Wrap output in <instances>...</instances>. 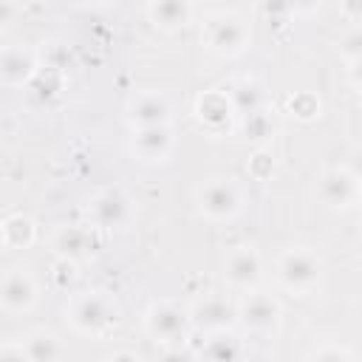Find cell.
<instances>
[{
    "mask_svg": "<svg viewBox=\"0 0 362 362\" xmlns=\"http://www.w3.org/2000/svg\"><path fill=\"white\" fill-rule=\"evenodd\" d=\"M320 272H322V260L311 249H288L277 260V280L283 288L294 294L311 291L320 280Z\"/></svg>",
    "mask_w": 362,
    "mask_h": 362,
    "instance_id": "1",
    "label": "cell"
},
{
    "mask_svg": "<svg viewBox=\"0 0 362 362\" xmlns=\"http://www.w3.org/2000/svg\"><path fill=\"white\" fill-rule=\"evenodd\" d=\"M204 40H206L209 51H215L221 57H235L249 45V28L238 14L221 11L204 23Z\"/></svg>",
    "mask_w": 362,
    "mask_h": 362,
    "instance_id": "2",
    "label": "cell"
},
{
    "mask_svg": "<svg viewBox=\"0 0 362 362\" xmlns=\"http://www.w3.org/2000/svg\"><path fill=\"white\" fill-rule=\"evenodd\" d=\"M68 320L79 334H99L113 322V305L96 291H85L71 300Z\"/></svg>",
    "mask_w": 362,
    "mask_h": 362,
    "instance_id": "3",
    "label": "cell"
},
{
    "mask_svg": "<svg viewBox=\"0 0 362 362\" xmlns=\"http://www.w3.org/2000/svg\"><path fill=\"white\" fill-rule=\"evenodd\" d=\"M189 325V314L173 303H153L144 314V328L156 342H184Z\"/></svg>",
    "mask_w": 362,
    "mask_h": 362,
    "instance_id": "4",
    "label": "cell"
},
{
    "mask_svg": "<svg viewBox=\"0 0 362 362\" xmlns=\"http://www.w3.org/2000/svg\"><path fill=\"white\" fill-rule=\"evenodd\" d=\"M280 317H283V308L280 303L272 297V294H246L240 303H238V322L255 334H272L277 331L280 325Z\"/></svg>",
    "mask_w": 362,
    "mask_h": 362,
    "instance_id": "5",
    "label": "cell"
},
{
    "mask_svg": "<svg viewBox=\"0 0 362 362\" xmlns=\"http://www.w3.org/2000/svg\"><path fill=\"white\" fill-rule=\"evenodd\" d=\"M317 195L331 209H348V206H354L359 201L362 187H359V178L351 170L334 167V170L322 173L320 184H317Z\"/></svg>",
    "mask_w": 362,
    "mask_h": 362,
    "instance_id": "6",
    "label": "cell"
},
{
    "mask_svg": "<svg viewBox=\"0 0 362 362\" xmlns=\"http://www.w3.org/2000/svg\"><path fill=\"white\" fill-rule=\"evenodd\" d=\"M88 215H90L93 226H99V229H122L130 221V198L124 189L107 187L90 198Z\"/></svg>",
    "mask_w": 362,
    "mask_h": 362,
    "instance_id": "7",
    "label": "cell"
},
{
    "mask_svg": "<svg viewBox=\"0 0 362 362\" xmlns=\"http://www.w3.org/2000/svg\"><path fill=\"white\" fill-rule=\"evenodd\" d=\"M238 206H240V195H238L235 184H229L223 178H212L198 187V209L209 221H226L238 212Z\"/></svg>",
    "mask_w": 362,
    "mask_h": 362,
    "instance_id": "8",
    "label": "cell"
},
{
    "mask_svg": "<svg viewBox=\"0 0 362 362\" xmlns=\"http://www.w3.org/2000/svg\"><path fill=\"white\" fill-rule=\"evenodd\" d=\"M223 277L232 288L238 291H252L260 277H263V263H260V255L252 249V246H238L226 255L223 260Z\"/></svg>",
    "mask_w": 362,
    "mask_h": 362,
    "instance_id": "9",
    "label": "cell"
},
{
    "mask_svg": "<svg viewBox=\"0 0 362 362\" xmlns=\"http://www.w3.org/2000/svg\"><path fill=\"white\" fill-rule=\"evenodd\" d=\"M189 322L198 331H221V328H232L238 322V305L229 303L226 297H204L189 308Z\"/></svg>",
    "mask_w": 362,
    "mask_h": 362,
    "instance_id": "10",
    "label": "cell"
},
{
    "mask_svg": "<svg viewBox=\"0 0 362 362\" xmlns=\"http://www.w3.org/2000/svg\"><path fill=\"white\" fill-rule=\"evenodd\" d=\"M170 116H173V107H170V99L158 90H147V93H139L130 99L127 105V124L130 130L133 127H153V124H170Z\"/></svg>",
    "mask_w": 362,
    "mask_h": 362,
    "instance_id": "11",
    "label": "cell"
},
{
    "mask_svg": "<svg viewBox=\"0 0 362 362\" xmlns=\"http://www.w3.org/2000/svg\"><path fill=\"white\" fill-rule=\"evenodd\" d=\"M130 150L141 161H164L173 150V133L170 124H153V127H133Z\"/></svg>",
    "mask_w": 362,
    "mask_h": 362,
    "instance_id": "12",
    "label": "cell"
},
{
    "mask_svg": "<svg viewBox=\"0 0 362 362\" xmlns=\"http://www.w3.org/2000/svg\"><path fill=\"white\" fill-rule=\"evenodd\" d=\"M37 300V286L23 269H8L0 283V303L6 311H28Z\"/></svg>",
    "mask_w": 362,
    "mask_h": 362,
    "instance_id": "13",
    "label": "cell"
},
{
    "mask_svg": "<svg viewBox=\"0 0 362 362\" xmlns=\"http://www.w3.org/2000/svg\"><path fill=\"white\" fill-rule=\"evenodd\" d=\"M147 14L156 28L161 31H178L192 17V0H150Z\"/></svg>",
    "mask_w": 362,
    "mask_h": 362,
    "instance_id": "14",
    "label": "cell"
},
{
    "mask_svg": "<svg viewBox=\"0 0 362 362\" xmlns=\"http://www.w3.org/2000/svg\"><path fill=\"white\" fill-rule=\"evenodd\" d=\"M54 249L59 257H71V260H85L88 255H93L96 240L85 226H62L54 235Z\"/></svg>",
    "mask_w": 362,
    "mask_h": 362,
    "instance_id": "15",
    "label": "cell"
},
{
    "mask_svg": "<svg viewBox=\"0 0 362 362\" xmlns=\"http://www.w3.org/2000/svg\"><path fill=\"white\" fill-rule=\"evenodd\" d=\"M37 74V62L31 57V51L25 48H3V57H0V76L6 85H25L31 82Z\"/></svg>",
    "mask_w": 362,
    "mask_h": 362,
    "instance_id": "16",
    "label": "cell"
},
{
    "mask_svg": "<svg viewBox=\"0 0 362 362\" xmlns=\"http://www.w3.org/2000/svg\"><path fill=\"white\" fill-rule=\"evenodd\" d=\"M235 113V105L229 99V93H221V90H206L195 99V116L209 124V127H223Z\"/></svg>",
    "mask_w": 362,
    "mask_h": 362,
    "instance_id": "17",
    "label": "cell"
},
{
    "mask_svg": "<svg viewBox=\"0 0 362 362\" xmlns=\"http://www.w3.org/2000/svg\"><path fill=\"white\" fill-rule=\"evenodd\" d=\"M195 356H206V359H223V362H232V359H240L246 356V348L243 342L229 331V328H221V331H209L206 342L195 351Z\"/></svg>",
    "mask_w": 362,
    "mask_h": 362,
    "instance_id": "18",
    "label": "cell"
},
{
    "mask_svg": "<svg viewBox=\"0 0 362 362\" xmlns=\"http://www.w3.org/2000/svg\"><path fill=\"white\" fill-rule=\"evenodd\" d=\"M20 345H23L25 359H31V362H51V359H59L65 354L62 345H59V339L51 331H34Z\"/></svg>",
    "mask_w": 362,
    "mask_h": 362,
    "instance_id": "19",
    "label": "cell"
},
{
    "mask_svg": "<svg viewBox=\"0 0 362 362\" xmlns=\"http://www.w3.org/2000/svg\"><path fill=\"white\" fill-rule=\"evenodd\" d=\"M37 238V226L28 215H11L3 221V246L6 249H25Z\"/></svg>",
    "mask_w": 362,
    "mask_h": 362,
    "instance_id": "20",
    "label": "cell"
},
{
    "mask_svg": "<svg viewBox=\"0 0 362 362\" xmlns=\"http://www.w3.org/2000/svg\"><path fill=\"white\" fill-rule=\"evenodd\" d=\"M229 99H232V105H235V113H240V116L255 113V110L263 107V90H260V85L252 82V79H240L238 85H232V88H229Z\"/></svg>",
    "mask_w": 362,
    "mask_h": 362,
    "instance_id": "21",
    "label": "cell"
},
{
    "mask_svg": "<svg viewBox=\"0 0 362 362\" xmlns=\"http://www.w3.org/2000/svg\"><path fill=\"white\" fill-rule=\"evenodd\" d=\"M243 133H246L252 141H266V139H272L274 124H272V119L266 116V110L260 107V110L243 116Z\"/></svg>",
    "mask_w": 362,
    "mask_h": 362,
    "instance_id": "22",
    "label": "cell"
},
{
    "mask_svg": "<svg viewBox=\"0 0 362 362\" xmlns=\"http://www.w3.org/2000/svg\"><path fill=\"white\" fill-rule=\"evenodd\" d=\"M288 110L297 116V119H303V122H311V119H317L320 116V99L314 96V93H294L291 99H288Z\"/></svg>",
    "mask_w": 362,
    "mask_h": 362,
    "instance_id": "23",
    "label": "cell"
},
{
    "mask_svg": "<svg viewBox=\"0 0 362 362\" xmlns=\"http://www.w3.org/2000/svg\"><path fill=\"white\" fill-rule=\"evenodd\" d=\"M260 8H263V17L269 20V25H283L294 11V0H263Z\"/></svg>",
    "mask_w": 362,
    "mask_h": 362,
    "instance_id": "24",
    "label": "cell"
},
{
    "mask_svg": "<svg viewBox=\"0 0 362 362\" xmlns=\"http://www.w3.org/2000/svg\"><path fill=\"white\" fill-rule=\"evenodd\" d=\"M339 54H342L348 62L362 59V25H356V28H351V31L342 34V40H339Z\"/></svg>",
    "mask_w": 362,
    "mask_h": 362,
    "instance_id": "25",
    "label": "cell"
},
{
    "mask_svg": "<svg viewBox=\"0 0 362 362\" xmlns=\"http://www.w3.org/2000/svg\"><path fill=\"white\" fill-rule=\"evenodd\" d=\"M51 277H54V283H57L59 288H68V286L76 280V260H71V257H59V260L54 263Z\"/></svg>",
    "mask_w": 362,
    "mask_h": 362,
    "instance_id": "26",
    "label": "cell"
},
{
    "mask_svg": "<svg viewBox=\"0 0 362 362\" xmlns=\"http://www.w3.org/2000/svg\"><path fill=\"white\" fill-rule=\"evenodd\" d=\"M305 356H308V359H351L354 351H348V348H342V345H322V348L308 351Z\"/></svg>",
    "mask_w": 362,
    "mask_h": 362,
    "instance_id": "27",
    "label": "cell"
},
{
    "mask_svg": "<svg viewBox=\"0 0 362 362\" xmlns=\"http://www.w3.org/2000/svg\"><path fill=\"white\" fill-rule=\"evenodd\" d=\"M272 170H274V161H272V156H269L266 150H260V153L252 158V175H257V178H266Z\"/></svg>",
    "mask_w": 362,
    "mask_h": 362,
    "instance_id": "28",
    "label": "cell"
},
{
    "mask_svg": "<svg viewBox=\"0 0 362 362\" xmlns=\"http://www.w3.org/2000/svg\"><path fill=\"white\" fill-rule=\"evenodd\" d=\"M14 20V0H0V25H11Z\"/></svg>",
    "mask_w": 362,
    "mask_h": 362,
    "instance_id": "29",
    "label": "cell"
},
{
    "mask_svg": "<svg viewBox=\"0 0 362 362\" xmlns=\"http://www.w3.org/2000/svg\"><path fill=\"white\" fill-rule=\"evenodd\" d=\"M348 76H351V82H354L356 88H362V59H354V62H351Z\"/></svg>",
    "mask_w": 362,
    "mask_h": 362,
    "instance_id": "30",
    "label": "cell"
},
{
    "mask_svg": "<svg viewBox=\"0 0 362 362\" xmlns=\"http://www.w3.org/2000/svg\"><path fill=\"white\" fill-rule=\"evenodd\" d=\"M82 3H93V6H99V3H107V0H82Z\"/></svg>",
    "mask_w": 362,
    "mask_h": 362,
    "instance_id": "31",
    "label": "cell"
}]
</instances>
